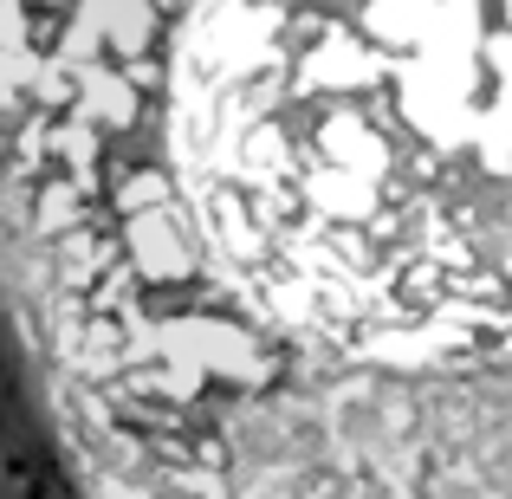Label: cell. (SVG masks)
<instances>
[{"mask_svg":"<svg viewBox=\"0 0 512 499\" xmlns=\"http://www.w3.org/2000/svg\"><path fill=\"white\" fill-rule=\"evenodd\" d=\"M0 299L104 499H512V0H0Z\"/></svg>","mask_w":512,"mask_h":499,"instance_id":"1","label":"cell"}]
</instances>
